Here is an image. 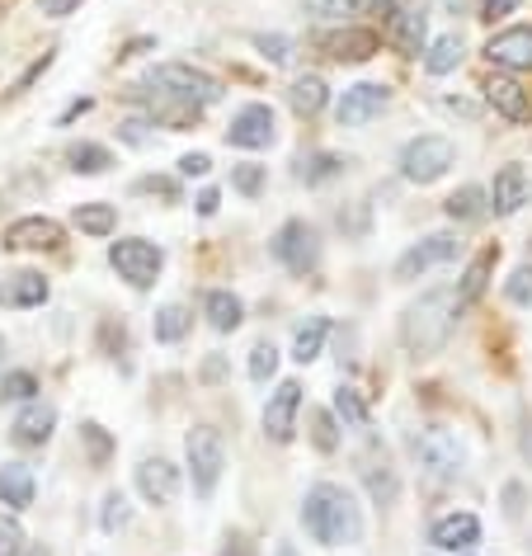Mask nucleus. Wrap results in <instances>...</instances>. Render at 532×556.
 Masks as SVG:
<instances>
[{
	"instance_id": "1",
	"label": "nucleus",
	"mask_w": 532,
	"mask_h": 556,
	"mask_svg": "<svg viewBox=\"0 0 532 556\" xmlns=\"http://www.w3.org/2000/svg\"><path fill=\"white\" fill-rule=\"evenodd\" d=\"M457 312H461V298L457 288H433L419 302H410L401 316V344L410 350L415 358H429L439 354L457 330Z\"/></svg>"
},
{
	"instance_id": "2",
	"label": "nucleus",
	"mask_w": 532,
	"mask_h": 556,
	"mask_svg": "<svg viewBox=\"0 0 532 556\" xmlns=\"http://www.w3.org/2000/svg\"><path fill=\"white\" fill-rule=\"evenodd\" d=\"M302 523L306 533L326 547H349V542L363 538V514L354 505V495L334 481H316L302 500Z\"/></svg>"
},
{
	"instance_id": "3",
	"label": "nucleus",
	"mask_w": 532,
	"mask_h": 556,
	"mask_svg": "<svg viewBox=\"0 0 532 556\" xmlns=\"http://www.w3.org/2000/svg\"><path fill=\"white\" fill-rule=\"evenodd\" d=\"M142 86H151L156 94H165V100L175 104H189V109H203V104H217L221 100V80L199 72V66H185V62H165L156 66Z\"/></svg>"
},
{
	"instance_id": "4",
	"label": "nucleus",
	"mask_w": 532,
	"mask_h": 556,
	"mask_svg": "<svg viewBox=\"0 0 532 556\" xmlns=\"http://www.w3.org/2000/svg\"><path fill=\"white\" fill-rule=\"evenodd\" d=\"M453 165H457V147L439 132H425L401 147V179H410V185H433V179H443Z\"/></svg>"
},
{
	"instance_id": "5",
	"label": "nucleus",
	"mask_w": 532,
	"mask_h": 556,
	"mask_svg": "<svg viewBox=\"0 0 532 556\" xmlns=\"http://www.w3.org/2000/svg\"><path fill=\"white\" fill-rule=\"evenodd\" d=\"M410 448H415V463L425 467V477H433V481H453L461 471V443L453 429H443V425L419 429L410 439Z\"/></svg>"
},
{
	"instance_id": "6",
	"label": "nucleus",
	"mask_w": 532,
	"mask_h": 556,
	"mask_svg": "<svg viewBox=\"0 0 532 556\" xmlns=\"http://www.w3.org/2000/svg\"><path fill=\"white\" fill-rule=\"evenodd\" d=\"M185 453H189L193 491H199V495H213L217 481H221V467H227V448H221V434H217V429H207V425L189 429Z\"/></svg>"
},
{
	"instance_id": "7",
	"label": "nucleus",
	"mask_w": 532,
	"mask_h": 556,
	"mask_svg": "<svg viewBox=\"0 0 532 556\" xmlns=\"http://www.w3.org/2000/svg\"><path fill=\"white\" fill-rule=\"evenodd\" d=\"M269 250H274V260L283 264V269L306 274V269H316V260H320V236H316L312 222L292 217V222H283V227L274 231Z\"/></svg>"
},
{
	"instance_id": "8",
	"label": "nucleus",
	"mask_w": 532,
	"mask_h": 556,
	"mask_svg": "<svg viewBox=\"0 0 532 556\" xmlns=\"http://www.w3.org/2000/svg\"><path fill=\"white\" fill-rule=\"evenodd\" d=\"M109 264L118 269V278H128L132 288H151L161 278V264L165 255L151 241H142V236H128V241H114L109 245Z\"/></svg>"
},
{
	"instance_id": "9",
	"label": "nucleus",
	"mask_w": 532,
	"mask_h": 556,
	"mask_svg": "<svg viewBox=\"0 0 532 556\" xmlns=\"http://www.w3.org/2000/svg\"><path fill=\"white\" fill-rule=\"evenodd\" d=\"M429 34V15L419 0H387V43L405 52V58H419Z\"/></svg>"
},
{
	"instance_id": "10",
	"label": "nucleus",
	"mask_w": 532,
	"mask_h": 556,
	"mask_svg": "<svg viewBox=\"0 0 532 556\" xmlns=\"http://www.w3.org/2000/svg\"><path fill=\"white\" fill-rule=\"evenodd\" d=\"M274 137H278V118H274L269 104H245L227 128V142L241 147V151H259V147H269Z\"/></svg>"
},
{
	"instance_id": "11",
	"label": "nucleus",
	"mask_w": 532,
	"mask_h": 556,
	"mask_svg": "<svg viewBox=\"0 0 532 556\" xmlns=\"http://www.w3.org/2000/svg\"><path fill=\"white\" fill-rule=\"evenodd\" d=\"M453 255H457V236L453 231H433V236H425V241L410 245L396 260V278H419V274H429V269H439V264H447Z\"/></svg>"
},
{
	"instance_id": "12",
	"label": "nucleus",
	"mask_w": 532,
	"mask_h": 556,
	"mask_svg": "<svg viewBox=\"0 0 532 556\" xmlns=\"http://www.w3.org/2000/svg\"><path fill=\"white\" fill-rule=\"evenodd\" d=\"M391 104V90L387 86H372V80H363V86H349L340 109H334V118H340V128H363V123H372L382 109Z\"/></svg>"
},
{
	"instance_id": "13",
	"label": "nucleus",
	"mask_w": 532,
	"mask_h": 556,
	"mask_svg": "<svg viewBox=\"0 0 532 556\" xmlns=\"http://www.w3.org/2000/svg\"><path fill=\"white\" fill-rule=\"evenodd\" d=\"M320 52L334 62H368L377 48H382V38H377V29H358V24H349V29H330L316 38Z\"/></svg>"
},
{
	"instance_id": "14",
	"label": "nucleus",
	"mask_w": 532,
	"mask_h": 556,
	"mask_svg": "<svg viewBox=\"0 0 532 556\" xmlns=\"http://www.w3.org/2000/svg\"><path fill=\"white\" fill-rule=\"evenodd\" d=\"M297 410H302V382H278V392L264 406V434L274 443H288L297 429Z\"/></svg>"
},
{
	"instance_id": "15",
	"label": "nucleus",
	"mask_w": 532,
	"mask_h": 556,
	"mask_svg": "<svg viewBox=\"0 0 532 556\" xmlns=\"http://www.w3.org/2000/svg\"><path fill=\"white\" fill-rule=\"evenodd\" d=\"M485 58L495 66H504V72H532V24L495 34L485 43Z\"/></svg>"
},
{
	"instance_id": "16",
	"label": "nucleus",
	"mask_w": 532,
	"mask_h": 556,
	"mask_svg": "<svg viewBox=\"0 0 532 556\" xmlns=\"http://www.w3.org/2000/svg\"><path fill=\"white\" fill-rule=\"evenodd\" d=\"M523 203H532V175L523 165H504L495 175V185H490V207H495L499 217H514Z\"/></svg>"
},
{
	"instance_id": "17",
	"label": "nucleus",
	"mask_w": 532,
	"mask_h": 556,
	"mask_svg": "<svg viewBox=\"0 0 532 556\" xmlns=\"http://www.w3.org/2000/svg\"><path fill=\"white\" fill-rule=\"evenodd\" d=\"M137 491H142V500H151V505H170L179 495V467L165 463V457H147V463L137 467Z\"/></svg>"
},
{
	"instance_id": "18",
	"label": "nucleus",
	"mask_w": 532,
	"mask_h": 556,
	"mask_svg": "<svg viewBox=\"0 0 532 556\" xmlns=\"http://www.w3.org/2000/svg\"><path fill=\"white\" fill-rule=\"evenodd\" d=\"M5 245L10 250H58L62 245V222H52V217H20V222H10Z\"/></svg>"
},
{
	"instance_id": "19",
	"label": "nucleus",
	"mask_w": 532,
	"mask_h": 556,
	"mask_svg": "<svg viewBox=\"0 0 532 556\" xmlns=\"http://www.w3.org/2000/svg\"><path fill=\"white\" fill-rule=\"evenodd\" d=\"M485 100H490V109L495 114H504L509 123H528L532 118V100H528V90L518 86V80H509V76H485Z\"/></svg>"
},
{
	"instance_id": "20",
	"label": "nucleus",
	"mask_w": 532,
	"mask_h": 556,
	"mask_svg": "<svg viewBox=\"0 0 532 556\" xmlns=\"http://www.w3.org/2000/svg\"><path fill=\"white\" fill-rule=\"evenodd\" d=\"M358 471H363V485H368V495H372V505H396V495H401V477H396V467L387 463V453H363V463H358Z\"/></svg>"
},
{
	"instance_id": "21",
	"label": "nucleus",
	"mask_w": 532,
	"mask_h": 556,
	"mask_svg": "<svg viewBox=\"0 0 532 556\" xmlns=\"http://www.w3.org/2000/svg\"><path fill=\"white\" fill-rule=\"evenodd\" d=\"M429 538L439 542L443 552H471L476 542H481V519H476V514H443V519H433Z\"/></svg>"
},
{
	"instance_id": "22",
	"label": "nucleus",
	"mask_w": 532,
	"mask_h": 556,
	"mask_svg": "<svg viewBox=\"0 0 532 556\" xmlns=\"http://www.w3.org/2000/svg\"><path fill=\"white\" fill-rule=\"evenodd\" d=\"M52 425H58V410H52L48 401H24L10 434H15V443H24V448H38V443L52 439Z\"/></svg>"
},
{
	"instance_id": "23",
	"label": "nucleus",
	"mask_w": 532,
	"mask_h": 556,
	"mask_svg": "<svg viewBox=\"0 0 532 556\" xmlns=\"http://www.w3.org/2000/svg\"><path fill=\"white\" fill-rule=\"evenodd\" d=\"M495 260H499V245H481L471 255L467 264V274H461V288H457V298H461V307H471L476 298L490 288V274H495Z\"/></svg>"
},
{
	"instance_id": "24",
	"label": "nucleus",
	"mask_w": 532,
	"mask_h": 556,
	"mask_svg": "<svg viewBox=\"0 0 532 556\" xmlns=\"http://www.w3.org/2000/svg\"><path fill=\"white\" fill-rule=\"evenodd\" d=\"M0 505H10V509H29L34 505V471L24 463L0 467Z\"/></svg>"
},
{
	"instance_id": "25",
	"label": "nucleus",
	"mask_w": 532,
	"mask_h": 556,
	"mask_svg": "<svg viewBox=\"0 0 532 556\" xmlns=\"http://www.w3.org/2000/svg\"><path fill=\"white\" fill-rule=\"evenodd\" d=\"M203 316H207V326L227 336V330H236L245 321V307H241V298L236 293H227V288H213V293L203 298Z\"/></svg>"
},
{
	"instance_id": "26",
	"label": "nucleus",
	"mask_w": 532,
	"mask_h": 556,
	"mask_svg": "<svg viewBox=\"0 0 532 556\" xmlns=\"http://www.w3.org/2000/svg\"><path fill=\"white\" fill-rule=\"evenodd\" d=\"M288 104L297 109L302 118H316L320 109H326V80H320L316 72L297 76V80H292V90H288Z\"/></svg>"
},
{
	"instance_id": "27",
	"label": "nucleus",
	"mask_w": 532,
	"mask_h": 556,
	"mask_svg": "<svg viewBox=\"0 0 532 556\" xmlns=\"http://www.w3.org/2000/svg\"><path fill=\"white\" fill-rule=\"evenodd\" d=\"M443 213L453 217V222H481L490 213V193L485 189H476V185H461L453 199L443 203Z\"/></svg>"
},
{
	"instance_id": "28",
	"label": "nucleus",
	"mask_w": 532,
	"mask_h": 556,
	"mask_svg": "<svg viewBox=\"0 0 532 556\" xmlns=\"http://www.w3.org/2000/svg\"><path fill=\"white\" fill-rule=\"evenodd\" d=\"M334 175H344V156H334V151H306V156H297L302 185H326Z\"/></svg>"
},
{
	"instance_id": "29",
	"label": "nucleus",
	"mask_w": 532,
	"mask_h": 556,
	"mask_svg": "<svg viewBox=\"0 0 532 556\" xmlns=\"http://www.w3.org/2000/svg\"><path fill=\"white\" fill-rule=\"evenodd\" d=\"M5 298L15 302V307H43V302H48V278L34 274V269L10 274V293Z\"/></svg>"
},
{
	"instance_id": "30",
	"label": "nucleus",
	"mask_w": 532,
	"mask_h": 556,
	"mask_svg": "<svg viewBox=\"0 0 532 556\" xmlns=\"http://www.w3.org/2000/svg\"><path fill=\"white\" fill-rule=\"evenodd\" d=\"M461 58H467V43H461L457 34H443L439 43L425 52V66H429V76H447V72L461 66Z\"/></svg>"
},
{
	"instance_id": "31",
	"label": "nucleus",
	"mask_w": 532,
	"mask_h": 556,
	"mask_svg": "<svg viewBox=\"0 0 532 556\" xmlns=\"http://www.w3.org/2000/svg\"><path fill=\"white\" fill-rule=\"evenodd\" d=\"M66 161H72L76 175H104L109 165H114L109 147H100V142H72L66 147Z\"/></svg>"
},
{
	"instance_id": "32",
	"label": "nucleus",
	"mask_w": 532,
	"mask_h": 556,
	"mask_svg": "<svg viewBox=\"0 0 532 556\" xmlns=\"http://www.w3.org/2000/svg\"><path fill=\"white\" fill-rule=\"evenodd\" d=\"M326 336H330V321L326 316H312V321L297 326V336H292V358H297V364H312L320 354V344H326Z\"/></svg>"
},
{
	"instance_id": "33",
	"label": "nucleus",
	"mask_w": 532,
	"mask_h": 556,
	"mask_svg": "<svg viewBox=\"0 0 532 556\" xmlns=\"http://www.w3.org/2000/svg\"><path fill=\"white\" fill-rule=\"evenodd\" d=\"M72 222L86 236H109V231L118 227V213H114V203H80Z\"/></svg>"
},
{
	"instance_id": "34",
	"label": "nucleus",
	"mask_w": 532,
	"mask_h": 556,
	"mask_svg": "<svg viewBox=\"0 0 532 556\" xmlns=\"http://www.w3.org/2000/svg\"><path fill=\"white\" fill-rule=\"evenodd\" d=\"M189 326H193V316L179 307V302H170V307H161V312H156V340H161V344L185 340V336H189Z\"/></svg>"
},
{
	"instance_id": "35",
	"label": "nucleus",
	"mask_w": 532,
	"mask_h": 556,
	"mask_svg": "<svg viewBox=\"0 0 532 556\" xmlns=\"http://www.w3.org/2000/svg\"><path fill=\"white\" fill-rule=\"evenodd\" d=\"M334 415H340L349 429H368V406H363V396L354 387H340V392H334Z\"/></svg>"
},
{
	"instance_id": "36",
	"label": "nucleus",
	"mask_w": 532,
	"mask_h": 556,
	"mask_svg": "<svg viewBox=\"0 0 532 556\" xmlns=\"http://www.w3.org/2000/svg\"><path fill=\"white\" fill-rule=\"evenodd\" d=\"M128 519H132L128 495H123V491H109V495H104V509H100V528H104V533H118V528H128Z\"/></svg>"
},
{
	"instance_id": "37",
	"label": "nucleus",
	"mask_w": 532,
	"mask_h": 556,
	"mask_svg": "<svg viewBox=\"0 0 532 556\" xmlns=\"http://www.w3.org/2000/svg\"><path fill=\"white\" fill-rule=\"evenodd\" d=\"M38 392V378H34V372H5V382H0V396H5V401H38L34 396Z\"/></svg>"
},
{
	"instance_id": "38",
	"label": "nucleus",
	"mask_w": 532,
	"mask_h": 556,
	"mask_svg": "<svg viewBox=\"0 0 532 556\" xmlns=\"http://www.w3.org/2000/svg\"><path fill=\"white\" fill-rule=\"evenodd\" d=\"M274 368H278V350H274L269 340L255 344V350H250V378H255V382H269Z\"/></svg>"
},
{
	"instance_id": "39",
	"label": "nucleus",
	"mask_w": 532,
	"mask_h": 556,
	"mask_svg": "<svg viewBox=\"0 0 532 556\" xmlns=\"http://www.w3.org/2000/svg\"><path fill=\"white\" fill-rule=\"evenodd\" d=\"M255 48H259L274 66H288V62H292V38H283V34H259Z\"/></svg>"
},
{
	"instance_id": "40",
	"label": "nucleus",
	"mask_w": 532,
	"mask_h": 556,
	"mask_svg": "<svg viewBox=\"0 0 532 556\" xmlns=\"http://www.w3.org/2000/svg\"><path fill=\"white\" fill-rule=\"evenodd\" d=\"M312 443H316L320 453H334V448H340V434H334V420H330L326 410H312Z\"/></svg>"
},
{
	"instance_id": "41",
	"label": "nucleus",
	"mask_w": 532,
	"mask_h": 556,
	"mask_svg": "<svg viewBox=\"0 0 532 556\" xmlns=\"http://www.w3.org/2000/svg\"><path fill=\"white\" fill-rule=\"evenodd\" d=\"M80 439H86V448H90V463H94V467H104V463H109V453H114V439H109L100 425H86V429H80Z\"/></svg>"
},
{
	"instance_id": "42",
	"label": "nucleus",
	"mask_w": 532,
	"mask_h": 556,
	"mask_svg": "<svg viewBox=\"0 0 532 556\" xmlns=\"http://www.w3.org/2000/svg\"><path fill=\"white\" fill-rule=\"evenodd\" d=\"M231 185L245 193V199H259L264 193V165H236L231 170Z\"/></svg>"
},
{
	"instance_id": "43",
	"label": "nucleus",
	"mask_w": 532,
	"mask_h": 556,
	"mask_svg": "<svg viewBox=\"0 0 532 556\" xmlns=\"http://www.w3.org/2000/svg\"><path fill=\"white\" fill-rule=\"evenodd\" d=\"M504 293H509V302H518V307H528V302H532V264L514 269V278L504 283Z\"/></svg>"
},
{
	"instance_id": "44",
	"label": "nucleus",
	"mask_w": 532,
	"mask_h": 556,
	"mask_svg": "<svg viewBox=\"0 0 532 556\" xmlns=\"http://www.w3.org/2000/svg\"><path fill=\"white\" fill-rule=\"evenodd\" d=\"M0 556H24V528L0 514Z\"/></svg>"
},
{
	"instance_id": "45",
	"label": "nucleus",
	"mask_w": 532,
	"mask_h": 556,
	"mask_svg": "<svg viewBox=\"0 0 532 556\" xmlns=\"http://www.w3.org/2000/svg\"><path fill=\"white\" fill-rule=\"evenodd\" d=\"M147 128H151L147 118H128V123H118V137H123V142H132V147H142L147 137H151Z\"/></svg>"
},
{
	"instance_id": "46",
	"label": "nucleus",
	"mask_w": 532,
	"mask_h": 556,
	"mask_svg": "<svg viewBox=\"0 0 532 556\" xmlns=\"http://www.w3.org/2000/svg\"><path fill=\"white\" fill-rule=\"evenodd\" d=\"M207 170H213V161H207L203 151H189V156L179 161V175H189V179H203Z\"/></svg>"
},
{
	"instance_id": "47",
	"label": "nucleus",
	"mask_w": 532,
	"mask_h": 556,
	"mask_svg": "<svg viewBox=\"0 0 532 556\" xmlns=\"http://www.w3.org/2000/svg\"><path fill=\"white\" fill-rule=\"evenodd\" d=\"M504 514H509V519H523V485L518 481L504 485Z\"/></svg>"
},
{
	"instance_id": "48",
	"label": "nucleus",
	"mask_w": 532,
	"mask_h": 556,
	"mask_svg": "<svg viewBox=\"0 0 532 556\" xmlns=\"http://www.w3.org/2000/svg\"><path fill=\"white\" fill-rule=\"evenodd\" d=\"M518 5H523V0H481V20H504V15H514Z\"/></svg>"
},
{
	"instance_id": "49",
	"label": "nucleus",
	"mask_w": 532,
	"mask_h": 556,
	"mask_svg": "<svg viewBox=\"0 0 532 556\" xmlns=\"http://www.w3.org/2000/svg\"><path fill=\"white\" fill-rule=\"evenodd\" d=\"M76 5H80V0H38V10H43L48 20H66Z\"/></svg>"
},
{
	"instance_id": "50",
	"label": "nucleus",
	"mask_w": 532,
	"mask_h": 556,
	"mask_svg": "<svg viewBox=\"0 0 532 556\" xmlns=\"http://www.w3.org/2000/svg\"><path fill=\"white\" fill-rule=\"evenodd\" d=\"M137 193H165V199H175V185H170V179H142Z\"/></svg>"
},
{
	"instance_id": "51",
	"label": "nucleus",
	"mask_w": 532,
	"mask_h": 556,
	"mask_svg": "<svg viewBox=\"0 0 532 556\" xmlns=\"http://www.w3.org/2000/svg\"><path fill=\"white\" fill-rule=\"evenodd\" d=\"M217 207H221V193H217V189H203V193H199V213H203V217H213Z\"/></svg>"
},
{
	"instance_id": "52",
	"label": "nucleus",
	"mask_w": 532,
	"mask_h": 556,
	"mask_svg": "<svg viewBox=\"0 0 532 556\" xmlns=\"http://www.w3.org/2000/svg\"><path fill=\"white\" fill-rule=\"evenodd\" d=\"M90 104H94V100H76V104L62 114V123H72V118H80V114H90Z\"/></svg>"
},
{
	"instance_id": "53",
	"label": "nucleus",
	"mask_w": 532,
	"mask_h": 556,
	"mask_svg": "<svg viewBox=\"0 0 532 556\" xmlns=\"http://www.w3.org/2000/svg\"><path fill=\"white\" fill-rule=\"evenodd\" d=\"M523 457H532V425H523Z\"/></svg>"
},
{
	"instance_id": "54",
	"label": "nucleus",
	"mask_w": 532,
	"mask_h": 556,
	"mask_svg": "<svg viewBox=\"0 0 532 556\" xmlns=\"http://www.w3.org/2000/svg\"><path fill=\"white\" fill-rule=\"evenodd\" d=\"M274 556H297V547H292V542H278V552Z\"/></svg>"
},
{
	"instance_id": "55",
	"label": "nucleus",
	"mask_w": 532,
	"mask_h": 556,
	"mask_svg": "<svg viewBox=\"0 0 532 556\" xmlns=\"http://www.w3.org/2000/svg\"><path fill=\"white\" fill-rule=\"evenodd\" d=\"M24 556H52L48 547H24Z\"/></svg>"
},
{
	"instance_id": "56",
	"label": "nucleus",
	"mask_w": 532,
	"mask_h": 556,
	"mask_svg": "<svg viewBox=\"0 0 532 556\" xmlns=\"http://www.w3.org/2000/svg\"><path fill=\"white\" fill-rule=\"evenodd\" d=\"M0 354H5V340H0Z\"/></svg>"
}]
</instances>
